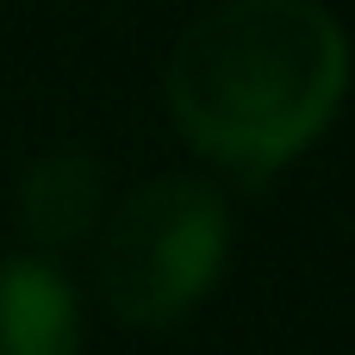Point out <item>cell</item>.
I'll return each instance as SVG.
<instances>
[{"label": "cell", "instance_id": "2", "mask_svg": "<svg viewBox=\"0 0 355 355\" xmlns=\"http://www.w3.org/2000/svg\"><path fill=\"white\" fill-rule=\"evenodd\" d=\"M231 256V212L212 181L156 175L119 200L100 231L94 281L119 324L162 331L181 324L225 275Z\"/></svg>", "mask_w": 355, "mask_h": 355}, {"label": "cell", "instance_id": "3", "mask_svg": "<svg viewBox=\"0 0 355 355\" xmlns=\"http://www.w3.org/2000/svg\"><path fill=\"white\" fill-rule=\"evenodd\" d=\"M100 200H106L100 162L87 150H50L44 162H31L25 187H19V225L44 256H56V250H75L94 237Z\"/></svg>", "mask_w": 355, "mask_h": 355}, {"label": "cell", "instance_id": "4", "mask_svg": "<svg viewBox=\"0 0 355 355\" xmlns=\"http://www.w3.org/2000/svg\"><path fill=\"white\" fill-rule=\"evenodd\" d=\"M75 293L44 256L0 262V355H75Z\"/></svg>", "mask_w": 355, "mask_h": 355}, {"label": "cell", "instance_id": "1", "mask_svg": "<svg viewBox=\"0 0 355 355\" xmlns=\"http://www.w3.org/2000/svg\"><path fill=\"white\" fill-rule=\"evenodd\" d=\"M349 94V37L318 0H218L168 56L181 137L231 181L262 187L300 162Z\"/></svg>", "mask_w": 355, "mask_h": 355}]
</instances>
